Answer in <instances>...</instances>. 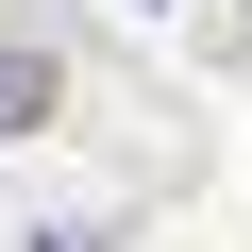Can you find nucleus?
Segmentation results:
<instances>
[{
    "label": "nucleus",
    "mask_w": 252,
    "mask_h": 252,
    "mask_svg": "<svg viewBox=\"0 0 252 252\" xmlns=\"http://www.w3.org/2000/svg\"><path fill=\"white\" fill-rule=\"evenodd\" d=\"M17 118H51V67H34V51H0V135H17Z\"/></svg>",
    "instance_id": "1"
}]
</instances>
